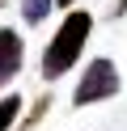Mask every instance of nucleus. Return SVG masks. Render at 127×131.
Segmentation results:
<instances>
[{
  "instance_id": "6e6552de",
  "label": "nucleus",
  "mask_w": 127,
  "mask_h": 131,
  "mask_svg": "<svg viewBox=\"0 0 127 131\" xmlns=\"http://www.w3.org/2000/svg\"><path fill=\"white\" fill-rule=\"evenodd\" d=\"M0 9H4V0H0Z\"/></svg>"
},
{
  "instance_id": "0eeeda50",
  "label": "nucleus",
  "mask_w": 127,
  "mask_h": 131,
  "mask_svg": "<svg viewBox=\"0 0 127 131\" xmlns=\"http://www.w3.org/2000/svg\"><path fill=\"white\" fill-rule=\"evenodd\" d=\"M55 4H59V9H72V0H55Z\"/></svg>"
},
{
  "instance_id": "f257e3e1",
  "label": "nucleus",
  "mask_w": 127,
  "mask_h": 131,
  "mask_svg": "<svg viewBox=\"0 0 127 131\" xmlns=\"http://www.w3.org/2000/svg\"><path fill=\"white\" fill-rule=\"evenodd\" d=\"M89 30H93V17L81 13V9H72L64 21H59L55 38H51L47 51H42V80H59L76 59H81L85 42H89Z\"/></svg>"
},
{
  "instance_id": "39448f33",
  "label": "nucleus",
  "mask_w": 127,
  "mask_h": 131,
  "mask_svg": "<svg viewBox=\"0 0 127 131\" xmlns=\"http://www.w3.org/2000/svg\"><path fill=\"white\" fill-rule=\"evenodd\" d=\"M17 114H21V97H17V93H4V97H0V131L13 127Z\"/></svg>"
},
{
  "instance_id": "20e7f679",
  "label": "nucleus",
  "mask_w": 127,
  "mask_h": 131,
  "mask_svg": "<svg viewBox=\"0 0 127 131\" xmlns=\"http://www.w3.org/2000/svg\"><path fill=\"white\" fill-rule=\"evenodd\" d=\"M51 4H55V0H21V17L30 21V26H38V21H47Z\"/></svg>"
},
{
  "instance_id": "f03ea898",
  "label": "nucleus",
  "mask_w": 127,
  "mask_h": 131,
  "mask_svg": "<svg viewBox=\"0 0 127 131\" xmlns=\"http://www.w3.org/2000/svg\"><path fill=\"white\" fill-rule=\"evenodd\" d=\"M114 93H119V68L110 59H89V68H85L72 102L76 106H93V102H106V97H114Z\"/></svg>"
},
{
  "instance_id": "423d86ee",
  "label": "nucleus",
  "mask_w": 127,
  "mask_h": 131,
  "mask_svg": "<svg viewBox=\"0 0 127 131\" xmlns=\"http://www.w3.org/2000/svg\"><path fill=\"white\" fill-rule=\"evenodd\" d=\"M47 106H51V97H38V102H34V110H30V118H25V123H21V131H30V127H34V123H38V118H42V114H47Z\"/></svg>"
},
{
  "instance_id": "7ed1b4c3",
  "label": "nucleus",
  "mask_w": 127,
  "mask_h": 131,
  "mask_svg": "<svg viewBox=\"0 0 127 131\" xmlns=\"http://www.w3.org/2000/svg\"><path fill=\"white\" fill-rule=\"evenodd\" d=\"M21 72V34L0 26V89Z\"/></svg>"
}]
</instances>
